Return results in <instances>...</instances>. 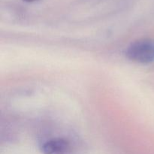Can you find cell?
<instances>
[{
  "label": "cell",
  "mask_w": 154,
  "mask_h": 154,
  "mask_svg": "<svg viewBox=\"0 0 154 154\" xmlns=\"http://www.w3.org/2000/svg\"><path fill=\"white\" fill-rule=\"evenodd\" d=\"M25 2H28V3H31V2H35L40 1V0H23Z\"/></svg>",
  "instance_id": "3"
},
{
  "label": "cell",
  "mask_w": 154,
  "mask_h": 154,
  "mask_svg": "<svg viewBox=\"0 0 154 154\" xmlns=\"http://www.w3.org/2000/svg\"><path fill=\"white\" fill-rule=\"evenodd\" d=\"M128 59L142 64L154 62V40L144 38L135 41L128 47L126 51Z\"/></svg>",
  "instance_id": "1"
},
{
  "label": "cell",
  "mask_w": 154,
  "mask_h": 154,
  "mask_svg": "<svg viewBox=\"0 0 154 154\" xmlns=\"http://www.w3.org/2000/svg\"><path fill=\"white\" fill-rule=\"evenodd\" d=\"M69 149V143L63 138H56L45 143L42 146L45 154H62Z\"/></svg>",
  "instance_id": "2"
}]
</instances>
